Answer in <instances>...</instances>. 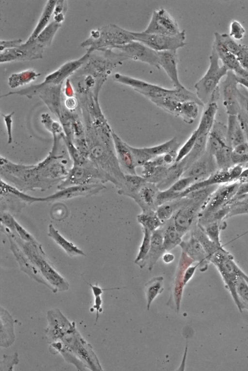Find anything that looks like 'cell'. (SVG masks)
<instances>
[{"label":"cell","instance_id":"obj_34","mask_svg":"<svg viewBox=\"0 0 248 371\" xmlns=\"http://www.w3.org/2000/svg\"><path fill=\"white\" fill-rule=\"evenodd\" d=\"M163 278L161 276L152 279L146 285V293L147 297V308L149 309L152 300L163 290Z\"/></svg>","mask_w":248,"mask_h":371},{"label":"cell","instance_id":"obj_21","mask_svg":"<svg viewBox=\"0 0 248 371\" xmlns=\"http://www.w3.org/2000/svg\"><path fill=\"white\" fill-rule=\"evenodd\" d=\"M159 192L155 184L147 181L133 199L141 208L142 212L155 211Z\"/></svg>","mask_w":248,"mask_h":371},{"label":"cell","instance_id":"obj_32","mask_svg":"<svg viewBox=\"0 0 248 371\" xmlns=\"http://www.w3.org/2000/svg\"><path fill=\"white\" fill-rule=\"evenodd\" d=\"M200 106L199 103L193 101L182 102L178 117L185 123L192 124L199 115Z\"/></svg>","mask_w":248,"mask_h":371},{"label":"cell","instance_id":"obj_6","mask_svg":"<svg viewBox=\"0 0 248 371\" xmlns=\"http://www.w3.org/2000/svg\"><path fill=\"white\" fill-rule=\"evenodd\" d=\"M237 181L219 185L199 212L198 224L203 226L212 217L234 197L240 185Z\"/></svg>","mask_w":248,"mask_h":371},{"label":"cell","instance_id":"obj_35","mask_svg":"<svg viewBox=\"0 0 248 371\" xmlns=\"http://www.w3.org/2000/svg\"><path fill=\"white\" fill-rule=\"evenodd\" d=\"M236 292L242 310H248V283L243 277V274L237 281Z\"/></svg>","mask_w":248,"mask_h":371},{"label":"cell","instance_id":"obj_51","mask_svg":"<svg viewBox=\"0 0 248 371\" xmlns=\"http://www.w3.org/2000/svg\"><path fill=\"white\" fill-rule=\"evenodd\" d=\"M162 259L165 263H169L174 260V256L170 253H165L162 255Z\"/></svg>","mask_w":248,"mask_h":371},{"label":"cell","instance_id":"obj_46","mask_svg":"<svg viewBox=\"0 0 248 371\" xmlns=\"http://www.w3.org/2000/svg\"><path fill=\"white\" fill-rule=\"evenodd\" d=\"M237 117L244 130L246 141L248 144V117L241 111Z\"/></svg>","mask_w":248,"mask_h":371},{"label":"cell","instance_id":"obj_10","mask_svg":"<svg viewBox=\"0 0 248 371\" xmlns=\"http://www.w3.org/2000/svg\"><path fill=\"white\" fill-rule=\"evenodd\" d=\"M143 32L149 34L174 36L181 31L176 20L165 9L155 10Z\"/></svg>","mask_w":248,"mask_h":371},{"label":"cell","instance_id":"obj_7","mask_svg":"<svg viewBox=\"0 0 248 371\" xmlns=\"http://www.w3.org/2000/svg\"><path fill=\"white\" fill-rule=\"evenodd\" d=\"M108 182L105 176L89 159L83 162L72 165L66 177L58 185L59 190L79 185L104 183Z\"/></svg>","mask_w":248,"mask_h":371},{"label":"cell","instance_id":"obj_25","mask_svg":"<svg viewBox=\"0 0 248 371\" xmlns=\"http://www.w3.org/2000/svg\"><path fill=\"white\" fill-rule=\"evenodd\" d=\"M205 106V108L202 112L199 125L195 129L198 136L209 134L216 120L215 117L218 110L217 102H210Z\"/></svg>","mask_w":248,"mask_h":371},{"label":"cell","instance_id":"obj_24","mask_svg":"<svg viewBox=\"0 0 248 371\" xmlns=\"http://www.w3.org/2000/svg\"><path fill=\"white\" fill-rule=\"evenodd\" d=\"M227 127L228 141L232 149L247 142L244 130L237 115H228Z\"/></svg>","mask_w":248,"mask_h":371},{"label":"cell","instance_id":"obj_37","mask_svg":"<svg viewBox=\"0 0 248 371\" xmlns=\"http://www.w3.org/2000/svg\"><path fill=\"white\" fill-rule=\"evenodd\" d=\"M201 226L207 236L212 242L217 246L222 247L219 235V228L217 222H212Z\"/></svg>","mask_w":248,"mask_h":371},{"label":"cell","instance_id":"obj_17","mask_svg":"<svg viewBox=\"0 0 248 371\" xmlns=\"http://www.w3.org/2000/svg\"><path fill=\"white\" fill-rule=\"evenodd\" d=\"M218 169L214 156L206 151L183 173L182 177L193 178L196 182L205 179Z\"/></svg>","mask_w":248,"mask_h":371},{"label":"cell","instance_id":"obj_9","mask_svg":"<svg viewBox=\"0 0 248 371\" xmlns=\"http://www.w3.org/2000/svg\"><path fill=\"white\" fill-rule=\"evenodd\" d=\"M116 82L128 86L149 100L170 97L173 98L176 89L165 88L156 84L148 82L127 75L117 73L113 77Z\"/></svg>","mask_w":248,"mask_h":371},{"label":"cell","instance_id":"obj_29","mask_svg":"<svg viewBox=\"0 0 248 371\" xmlns=\"http://www.w3.org/2000/svg\"><path fill=\"white\" fill-rule=\"evenodd\" d=\"M208 136V134L198 136L191 150L181 161L184 166L185 171L206 151Z\"/></svg>","mask_w":248,"mask_h":371},{"label":"cell","instance_id":"obj_22","mask_svg":"<svg viewBox=\"0 0 248 371\" xmlns=\"http://www.w3.org/2000/svg\"><path fill=\"white\" fill-rule=\"evenodd\" d=\"M185 252L193 261L200 265L209 261L208 256L199 241L191 233L189 239L182 241L179 245Z\"/></svg>","mask_w":248,"mask_h":371},{"label":"cell","instance_id":"obj_30","mask_svg":"<svg viewBox=\"0 0 248 371\" xmlns=\"http://www.w3.org/2000/svg\"><path fill=\"white\" fill-rule=\"evenodd\" d=\"M8 194L19 200L31 204L42 202V197H35L24 193L15 186L0 179V195Z\"/></svg>","mask_w":248,"mask_h":371},{"label":"cell","instance_id":"obj_44","mask_svg":"<svg viewBox=\"0 0 248 371\" xmlns=\"http://www.w3.org/2000/svg\"><path fill=\"white\" fill-rule=\"evenodd\" d=\"M16 221L15 219L9 213H4L1 215V223L11 231H15Z\"/></svg>","mask_w":248,"mask_h":371},{"label":"cell","instance_id":"obj_8","mask_svg":"<svg viewBox=\"0 0 248 371\" xmlns=\"http://www.w3.org/2000/svg\"><path fill=\"white\" fill-rule=\"evenodd\" d=\"M134 40L140 42L157 52L177 50L185 45V30L174 36L131 32Z\"/></svg>","mask_w":248,"mask_h":371},{"label":"cell","instance_id":"obj_11","mask_svg":"<svg viewBox=\"0 0 248 371\" xmlns=\"http://www.w3.org/2000/svg\"><path fill=\"white\" fill-rule=\"evenodd\" d=\"M114 48L118 49L119 52L127 60L139 61L157 69L160 68L159 65L158 52L140 42L133 40Z\"/></svg>","mask_w":248,"mask_h":371},{"label":"cell","instance_id":"obj_39","mask_svg":"<svg viewBox=\"0 0 248 371\" xmlns=\"http://www.w3.org/2000/svg\"><path fill=\"white\" fill-rule=\"evenodd\" d=\"M54 1H49V3L47 4L46 9L42 15V16L40 20L38 25H37L35 30L33 32V34L29 39V40H32L35 37H36L38 33L41 31L46 25V23L48 22L50 16L52 13L53 6L55 5Z\"/></svg>","mask_w":248,"mask_h":371},{"label":"cell","instance_id":"obj_3","mask_svg":"<svg viewBox=\"0 0 248 371\" xmlns=\"http://www.w3.org/2000/svg\"><path fill=\"white\" fill-rule=\"evenodd\" d=\"M13 236L29 260V275L45 284L54 292L68 289V284L48 262L41 245L36 241L25 242L18 237Z\"/></svg>","mask_w":248,"mask_h":371},{"label":"cell","instance_id":"obj_19","mask_svg":"<svg viewBox=\"0 0 248 371\" xmlns=\"http://www.w3.org/2000/svg\"><path fill=\"white\" fill-rule=\"evenodd\" d=\"M228 146H231L228 141L227 126L215 120L208 134L206 150L214 155Z\"/></svg>","mask_w":248,"mask_h":371},{"label":"cell","instance_id":"obj_18","mask_svg":"<svg viewBox=\"0 0 248 371\" xmlns=\"http://www.w3.org/2000/svg\"><path fill=\"white\" fill-rule=\"evenodd\" d=\"M114 149L120 166L124 174L137 175L136 164L129 145L124 142L113 130Z\"/></svg>","mask_w":248,"mask_h":371},{"label":"cell","instance_id":"obj_28","mask_svg":"<svg viewBox=\"0 0 248 371\" xmlns=\"http://www.w3.org/2000/svg\"><path fill=\"white\" fill-rule=\"evenodd\" d=\"M171 219L161 226L163 233L164 247L166 251H170L182 242L183 235L176 229Z\"/></svg>","mask_w":248,"mask_h":371},{"label":"cell","instance_id":"obj_43","mask_svg":"<svg viewBox=\"0 0 248 371\" xmlns=\"http://www.w3.org/2000/svg\"><path fill=\"white\" fill-rule=\"evenodd\" d=\"M14 113V112H12L7 114H2L3 120L6 126L7 134V144H11L13 142V134H12V125L13 119L12 117Z\"/></svg>","mask_w":248,"mask_h":371},{"label":"cell","instance_id":"obj_38","mask_svg":"<svg viewBox=\"0 0 248 371\" xmlns=\"http://www.w3.org/2000/svg\"><path fill=\"white\" fill-rule=\"evenodd\" d=\"M195 182V179L191 177H182L173 183L169 189L178 194L180 198V194Z\"/></svg>","mask_w":248,"mask_h":371},{"label":"cell","instance_id":"obj_1","mask_svg":"<svg viewBox=\"0 0 248 371\" xmlns=\"http://www.w3.org/2000/svg\"><path fill=\"white\" fill-rule=\"evenodd\" d=\"M87 157L103 173L108 181L120 186L124 174L116 155L112 136L113 129L105 117L84 122Z\"/></svg>","mask_w":248,"mask_h":371},{"label":"cell","instance_id":"obj_15","mask_svg":"<svg viewBox=\"0 0 248 371\" xmlns=\"http://www.w3.org/2000/svg\"><path fill=\"white\" fill-rule=\"evenodd\" d=\"M105 188L103 183L71 186L59 190L47 196L42 197V201L68 199L81 196L88 197L98 194Z\"/></svg>","mask_w":248,"mask_h":371},{"label":"cell","instance_id":"obj_27","mask_svg":"<svg viewBox=\"0 0 248 371\" xmlns=\"http://www.w3.org/2000/svg\"><path fill=\"white\" fill-rule=\"evenodd\" d=\"M47 235L69 256H86V254L82 250L63 237L52 224H50L48 226Z\"/></svg>","mask_w":248,"mask_h":371},{"label":"cell","instance_id":"obj_33","mask_svg":"<svg viewBox=\"0 0 248 371\" xmlns=\"http://www.w3.org/2000/svg\"><path fill=\"white\" fill-rule=\"evenodd\" d=\"M143 236L139 252L135 259V263L140 268L145 265L147 262V257L150 248L152 232L146 228H142Z\"/></svg>","mask_w":248,"mask_h":371},{"label":"cell","instance_id":"obj_4","mask_svg":"<svg viewBox=\"0 0 248 371\" xmlns=\"http://www.w3.org/2000/svg\"><path fill=\"white\" fill-rule=\"evenodd\" d=\"M219 60L216 49L212 47L209 67L194 85L195 94L204 106L209 102L212 95L219 88L218 85L220 80L226 76L229 71L224 65H219Z\"/></svg>","mask_w":248,"mask_h":371},{"label":"cell","instance_id":"obj_26","mask_svg":"<svg viewBox=\"0 0 248 371\" xmlns=\"http://www.w3.org/2000/svg\"><path fill=\"white\" fill-rule=\"evenodd\" d=\"M165 251L163 243V229L161 227L152 233L150 248L147 257L149 269L151 270L153 268L154 264Z\"/></svg>","mask_w":248,"mask_h":371},{"label":"cell","instance_id":"obj_45","mask_svg":"<svg viewBox=\"0 0 248 371\" xmlns=\"http://www.w3.org/2000/svg\"><path fill=\"white\" fill-rule=\"evenodd\" d=\"M231 159L233 165H242L248 162V153L238 154L232 150Z\"/></svg>","mask_w":248,"mask_h":371},{"label":"cell","instance_id":"obj_5","mask_svg":"<svg viewBox=\"0 0 248 371\" xmlns=\"http://www.w3.org/2000/svg\"><path fill=\"white\" fill-rule=\"evenodd\" d=\"M218 270L224 282L240 312H242L236 292V285L238 278L244 273L234 262L232 256L223 248L215 252L210 258Z\"/></svg>","mask_w":248,"mask_h":371},{"label":"cell","instance_id":"obj_50","mask_svg":"<svg viewBox=\"0 0 248 371\" xmlns=\"http://www.w3.org/2000/svg\"><path fill=\"white\" fill-rule=\"evenodd\" d=\"M237 181L240 184L248 182V167L245 169H244Z\"/></svg>","mask_w":248,"mask_h":371},{"label":"cell","instance_id":"obj_41","mask_svg":"<svg viewBox=\"0 0 248 371\" xmlns=\"http://www.w3.org/2000/svg\"><path fill=\"white\" fill-rule=\"evenodd\" d=\"M234 55L242 67L248 70V47L240 44Z\"/></svg>","mask_w":248,"mask_h":371},{"label":"cell","instance_id":"obj_40","mask_svg":"<svg viewBox=\"0 0 248 371\" xmlns=\"http://www.w3.org/2000/svg\"><path fill=\"white\" fill-rule=\"evenodd\" d=\"M245 32V28L238 21L233 20L231 22L229 35L232 39L241 40L243 38Z\"/></svg>","mask_w":248,"mask_h":371},{"label":"cell","instance_id":"obj_14","mask_svg":"<svg viewBox=\"0 0 248 371\" xmlns=\"http://www.w3.org/2000/svg\"><path fill=\"white\" fill-rule=\"evenodd\" d=\"M237 76L229 70L222 83L223 103L228 115H238L241 110Z\"/></svg>","mask_w":248,"mask_h":371},{"label":"cell","instance_id":"obj_42","mask_svg":"<svg viewBox=\"0 0 248 371\" xmlns=\"http://www.w3.org/2000/svg\"><path fill=\"white\" fill-rule=\"evenodd\" d=\"M14 232H16L17 236L25 242H34L35 241L33 236L25 230L16 221L15 223V229Z\"/></svg>","mask_w":248,"mask_h":371},{"label":"cell","instance_id":"obj_47","mask_svg":"<svg viewBox=\"0 0 248 371\" xmlns=\"http://www.w3.org/2000/svg\"><path fill=\"white\" fill-rule=\"evenodd\" d=\"M95 296L94 304L93 306V309L96 310V319L95 323L97 322L99 318V313L101 311L102 309L101 308L102 304V299L100 295H96Z\"/></svg>","mask_w":248,"mask_h":371},{"label":"cell","instance_id":"obj_12","mask_svg":"<svg viewBox=\"0 0 248 371\" xmlns=\"http://www.w3.org/2000/svg\"><path fill=\"white\" fill-rule=\"evenodd\" d=\"M244 170L243 165H234L227 169H218L209 177L192 184L180 195L184 197L188 193L204 187L221 185L237 181Z\"/></svg>","mask_w":248,"mask_h":371},{"label":"cell","instance_id":"obj_23","mask_svg":"<svg viewBox=\"0 0 248 371\" xmlns=\"http://www.w3.org/2000/svg\"><path fill=\"white\" fill-rule=\"evenodd\" d=\"M146 182L141 176L124 174V180L118 189V193L133 198Z\"/></svg>","mask_w":248,"mask_h":371},{"label":"cell","instance_id":"obj_20","mask_svg":"<svg viewBox=\"0 0 248 371\" xmlns=\"http://www.w3.org/2000/svg\"><path fill=\"white\" fill-rule=\"evenodd\" d=\"M159 65L162 67L173 85L174 88L183 86L180 81L178 74V55L177 50L158 52Z\"/></svg>","mask_w":248,"mask_h":371},{"label":"cell","instance_id":"obj_49","mask_svg":"<svg viewBox=\"0 0 248 371\" xmlns=\"http://www.w3.org/2000/svg\"><path fill=\"white\" fill-rule=\"evenodd\" d=\"M66 107L70 111L72 112L77 106L76 100L73 97H70L67 99L65 101Z\"/></svg>","mask_w":248,"mask_h":371},{"label":"cell","instance_id":"obj_16","mask_svg":"<svg viewBox=\"0 0 248 371\" xmlns=\"http://www.w3.org/2000/svg\"><path fill=\"white\" fill-rule=\"evenodd\" d=\"M186 202L174 213L172 216L173 223L177 230L183 236L191 227L198 210L202 206L191 199L185 197Z\"/></svg>","mask_w":248,"mask_h":371},{"label":"cell","instance_id":"obj_48","mask_svg":"<svg viewBox=\"0 0 248 371\" xmlns=\"http://www.w3.org/2000/svg\"><path fill=\"white\" fill-rule=\"evenodd\" d=\"M232 151L238 154L248 153V144L245 142L239 144L232 148Z\"/></svg>","mask_w":248,"mask_h":371},{"label":"cell","instance_id":"obj_13","mask_svg":"<svg viewBox=\"0 0 248 371\" xmlns=\"http://www.w3.org/2000/svg\"><path fill=\"white\" fill-rule=\"evenodd\" d=\"M181 146L176 137L155 146L135 147L129 145L137 166H141L146 162L159 156L173 151H178Z\"/></svg>","mask_w":248,"mask_h":371},{"label":"cell","instance_id":"obj_31","mask_svg":"<svg viewBox=\"0 0 248 371\" xmlns=\"http://www.w3.org/2000/svg\"><path fill=\"white\" fill-rule=\"evenodd\" d=\"M137 221L142 228L153 232L163 226V224L157 216L155 211L142 212L137 216Z\"/></svg>","mask_w":248,"mask_h":371},{"label":"cell","instance_id":"obj_52","mask_svg":"<svg viewBox=\"0 0 248 371\" xmlns=\"http://www.w3.org/2000/svg\"><path fill=\"white\" fill-rule=\"evenodd\" d=\"M243 277H244L245 280L247 281V282L248 283V276L244 273L243 274Z\"/></svg>","mask_w":248,"mask_h":371},{"label":"cell","instance_id":"obj_36","mask_svg":"<svg viewBox=\"0 0 248 371\" xmlns=\"http://www.w3.org/2000/svg\"><path fill=\"white\" fill-rule=\"evenodd\" d=\"M198 137V132L195 129L184 144L179 148L176 156V162L181 161L187 156L194 145Z\"/></svg>","mask_w":248,"mask_h":371},{"label":"cell","instance_id":"obj_2","mask_svg":"<svg viewBox=\"0 0 248 371\" xmlns=\"http://www.w3.org/2000/svg\"><path fill=\"white\" fill-rule=\"evenodd\" d=\"M0 179L23 192L45 191L56 184L51 179L48 167L43 160L35 164H22L0 156Z\"/></svg>","mask_w":248,"mask_h":371}]
</instances>
